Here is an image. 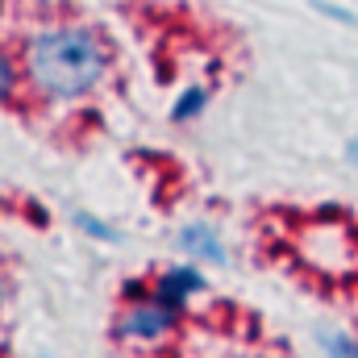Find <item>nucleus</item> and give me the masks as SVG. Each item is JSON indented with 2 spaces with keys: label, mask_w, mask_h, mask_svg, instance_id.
Here are the masks:
<instances>
[{
  "label": "nucleus",
  "mask_w": 358,
  "mask_h": 358,
  "mask_svg": "<svg viewBox=\"0 0 358 358\" xmlns=\"http://www.w3.org/2000/svg\"><path fill=\"white\" fill-rule=\"evenodd\" d=\"M25 96L50 108L92 100L113 76V42L84 17H46L17 34Z\"/></svg>",
  "instance_id": "obj_1"
},
{
  "label": "nucleus",
  "mask_w": 358,
  "mask_h": 358,
  "mask_svg": "<svg viewBox=\"0 0 358 358\" xmlns=\"http://www.w3.org/2000/svg\"><path fill=\"white\" fill-rule=\"evenodd\" d=\"M292 250L313 275H321L329 283H346L358 275V225L346 213L325 208L296 229Z\"/></svg>",
  "instance_id": "obj_2"
},
{
  "label": "nucleus",
  "mask_w": 358,
  "mask_h": 358,
  "mask_svg": "<svg viewBox=\"0 0 358 358\" xmlns=\"http://www.w3.org/2000/svg\"><path fill=\"white\" fill-rule=\"evenodd\" d=\"M183 329V313L167 308L163 300H155V292L146 300H121L117 317H113V342L121 350H167Z\"/></svg>",
  "instance_id": "obj_3"
},
{
  "label": "nucleus",
  "mask_w": 358,
  "mask_h": 358,
  "mask_svg": "<svg viewBox=\"0 0 358 358\" xmlns=\"http://www.w3.org/2000/svg\"><path fill=\"white\" fill-rule=\"evenodd\" d=\"M150 292H155V300H163L167 308H176L187 317V308H192V300L196 296H204L208 292V279H204V271L200 263H171V267H163L155 279H150Z\"/></svg>",
  "instance_id": "obj_4"
},
{
  "label": "nucleus",
  "mask_w": 358,
  "mask_h": 358,
  "mask_svg": "<svg viewBox=\"0 0 358 358\" xmlns=\"http://www.w3.org/2000/svg\"><path fill=\"white\" fill-rule=\"evenodd\" d=\"M176 246H179V255H187L200 267H225L229 263L225 238H221V229L213 221H187L176 234Z\"/></svg>",
  "instance_id": "obj_5"
},
{
  "label": "nucleus",
  "mask_w": 358,
  "mask_h": 358,
  "mask_svg": "<svg viewBox=\"0 0 358 358\" xmlns=\"http://www.w3.org/2000/svg\"><path fill=\"white\" fill-rule=\"evenodd\" d=\"M25 100V80H21V59L13 46L0 42V108H17Z\"/></svg>",
  "instance_id": "obj_6"
},
{
  "label": "nucleus",
  "mask_w": 358,
  "mask_h": 358,
  "mask_svg": "<svg viewBox=\"0 0 358 358\" xmlns=\"http://www.w3.org/2000/svg\"><path fill=\"white\" fill-rule=\"evenodd\" d=\"M208 100H213V88H208V84H187V88L176 96V104L167 108V121H171V125H192V121H200L204 108H208Z\"/></svg>",
  "instance_id": "obj_7"
},
{
  "label": "nucleus",
  "mask_w": 358,
  "mask_h": 358,
  "mask_svg": "<svg viewBox=\"0 0 358 358\" xmlns=\"http://www.w3.org/2000/svg\"><path fill=\"white\" fill-rule=\"evenodd\" d=\"M71 221H76V229H80L84 238H92V242H104V246H117V242H121V229H117V225H108V221H104V217H96V213H84V208H80Z\"/></svg>",
  "instance_id": "obj_8"
},
{
  "label": "nucleus",
  "mask_w": 358,
  "mask_h": 358,
  "mask_svg": "<svg viewBox=\"0 0 358 358\" xmlns=\"http://www.w3.org/2000/svg\"><path fill=\"white\" fill-rule=\"evenodd\" d=\"M325 358H358V338H350L346 329H321L317 334Z\"/></svg>",
  "instance_id": "obj_9"
},
{
  "label": "nucleus",
  "mask_w": 358,
  "mask_h": 358,
  "mask_svg": "<svg viewBox=\"0 0 358 358\" xmlns=\"http://www.w3.org/2000/svg\"><path fill=\"white\" fill-rule=\"evenodd\" d=\"M313 8L321 13V17H329V21H338V25H358V17L350 8H342V4H334V0H313Z\"/></svg>",
  "instance_id": "obj_10"
},
{
  "label": "nucleus",
  "mask_w": 358,
  "mask_h": 358,
  "mask_svg": "<svg viewBox=\"0 0 358 358\" xmlns=\"http://www.w3.org/2000/svg\"><path fill=\"white\" fill-rule=\"evenodd\" d=\"M146 296H150V279L138 275V279H125L121 283V300H146Z\"/></svg>",
  "instance_id": "obj_11"
},
{
  "label": "nucleus",
  "mask_w": 358,
  "mask_h": 358,
  "mask_svg": "<svg viewBox=\"0 0 358 358\" xmlns=\"http://www.w3.org/2000/svg\"><path fill=\"white\" fill-rule=\"evenodd\" d=\"M346 163H350V167L358 171V134L350 138V142H346Z\"/></svg>",
  "instance_id": "obj_12"
},
{
  "label": "nucleus",
  "mask_w": 358,
  "mask_h": 358,
  "mask_svg": "<svg viewBox=\"0 0 358 358\" xmlns=\"http://www.w3.org/2000/svg\"><path fill=\"white\" fill-rule=\"evenodd\" d=\"M8 292H13V283H8V275H4V267H0V308L8 304Z\"/></svg>",
  "instance_id": "obj_13"
}]
</instances>
